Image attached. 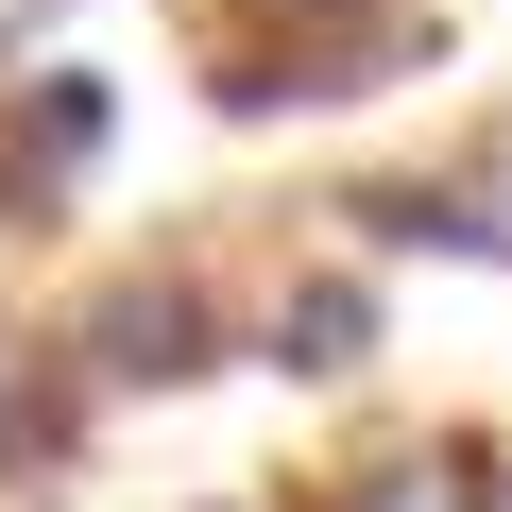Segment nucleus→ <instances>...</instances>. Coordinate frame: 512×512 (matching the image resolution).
Instances as JSON below:
<instances>
[{
	"label": "nucleus",
	"mask_w": 512,
	"mask_h": 512,
	"mask_svg": "<svg viewBox=\"0 0 512 512\" xmlns=\"http://www.w3.org/2000/svg\"><path fill=\"white\" fill-rule=\"evenodd\" d=\"M205 342H222V325H205V274H120L69 359H86L103 393H171V376H205Z\"/></svg>",
	"instance_id": "1"
},
{
	"label": "nucleus",
	"mask_w": 512,
	"mask_h": 512,
	"mask_svg": "<svg viewBox=\"0 0 512 512\" xmlns=\"http://www.w3.org/2000/svg\"><path fill=\"white\" fill-rule=\"evenodd\" d=\"M376 222H393V239H427V256H512V120H495L478 154H444L427 188H393Z\"/></svg>",
	"instance_id": "2"
},
{
	"label": "nucleus",
	"mask_w": 512,
	"mask_h": 512,
	"mask_svg": "<svg viewBox=\"0 0 512 512\" xmlns=\"http://www.w3.org/2000/svg\"><path fill=\"white\" fill-rule=\"evenodd\" d=\"M103 120H120V103H103V69H52L18 120H0V205H52V188L103 154Z\"/></svg>",
	"instance_id": "3"
},
{
	"label": "nucleus",
	"mask_w": 512,
	"mask_h": 512,
	"mask_svg": "<svg viewBox=\"0 0 512 512\" xmlns=\"http://www.w3.org/2000/svg\"><path fill=\"white\" fill-rule=\"evenodd\" d=\"M274 359H291V376H359V359H376V291H359V274L274 291Z\"/></svg>",
	"instance_id": "4"
},
{
	"label": "nucleus",
	"mask_w": 512,
	"mask_h": 512,
	"mask_svg": "<svg viewBox=\"0 0 512 512\" xmlns=\"http://www.w3.org/2000/svg\"><path fill=\"white\" fill-rule=\"evenodd\" d=\"M342 512H478V461H461V444H444V461H376Z\"/></svg>",
	"instance_id": "5"
}]
</instances>
